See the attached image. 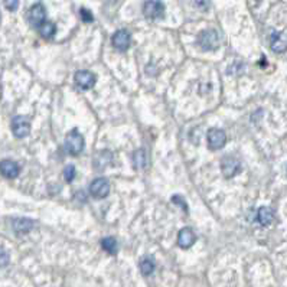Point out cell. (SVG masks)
I'll list each match as a JSON object with an SVG mask.
<instances>
[{
    "instance_id": "obj_3",
    "label": "cell",
    "mask_w": 287,
    "mask_h": 287,
    "mask_svg": "<svg viewBox=\"0 0 287 287\" xmlns=\"http://www.w3.org/2000/svg\"><path fill=\"white\" fill-rule=\"evenodd\" d=\"M143 13L149 20H156L165 16V4L160 0H147L143 4Z\"/></svg>"
},
{
    "instance_id": "obj_14",
    "label": "cell",
    "mask_w": 287,
    "mask_h": 287,
    "mask_svg": "<svg viewBox=\"0 0 287 287\" xmlns=\"http://www.w3.org/2000/svg\"><path fill=\"white\" fill-rule=\"evenodd\" d=\"M12 227L16 234H28L34 230L35 222L29 218H16L12 222Z\"/></svg>"
},
{
    "instance_id": "obj_17",
    "label": "cell",
    "mask_w": 287,
    "mask_h": 287,
    "mask_svg": "<svg viewBox=\"0 0 287 287\" xmlns=\"http://www.w3.org/2000/svg\"><path fill=\"white\" fill-rule=\"evenodd\" d=\"M101 247L104 251L110 254V255H116L118 251L117 241L113 237H105L101 239Z\"/></svg>"
},
{
    "instance_id": "obj_22",
    "label": "cell",
    "mask_w": 287,
    "mask_h": 287,
    "mask_svg": "<svg viewBox=\"0 0 287 287\" xmlns=\"http://www.w3.org/2000/svg\"><path fill=\"white\" fill-rule=\"evenodd\" d=\"M9 263H10V255H9V253L3 247H0V269L1 267H6Z\"/></svg>"
},
{
    "instance_id": "obj_16",
    "label": "cell",
    "mask_w": 287,
    "mask_h": 287,
    "mask_svg": "<svg viewBox=\"0 0 287 287\" xmlns=\"http://www.w3.org/2000/svg\"><path fill=\"white\" fill-rule=\"evenodd\" d=\"M38 31H39V34L41 36L44 38V39H51L53 38V35L56 32V26L49 22V20H47V22H44L39 28H38Z\"/></svg>"
},
{
    "instance_id": "obj_25",
    "label": "cell",
    "mask_w": 287,
    "mask_h": 287,
    "mask_svg": "<svg viewBox=\"0 0 287 287\" xmlns=\"http://www.w3.org/2000/svg\"><path fill=\"white\" fill-rule=\"evenodd\" d=\"M172 202L176 203V205H181V206H182V209H184V212H188V203L184 201V198H182V196L175 195V196L172 198Z\"/></svg>"
},
{
    "instance_id": "obj_15",
    "label": "cell",
    "mask_w": 287,
    "mask_h": 287,
    "mask_svg": "<svg viewBox=\"0 0 287 287\" xmlns=\"http://www.w3.org/2000/svg\"><path fill=\"white\" fill-rule=\"evenodd\" d=\"M257 221L263 225V227H267L270 225L271 222L274 221V211L269 208V206H261L258 211H257Z\"/></svg>"
},
{
    "instance_id": "obj_20",
    "label": "cell",
    "mask_w": 287,
    "mask_h": 287,
    "mask_svg": "<svg viewBox=\"0 0 287 287\" xmlns=\"http://www.w3.org/2000/svg\"><path fill=\"white\" fill-rule=\"evenodd\" d=\"M108 153H110L108 150H102L101 153L97 154V157L94 159V166H96V169L101 170L107 166V163H105V156H108Z\"/></svg>"
},
{
    "instance_id": "obj_12",
    "label": "cell",
    "mask_w": 287,
    "mask_h": 287,
    "mask_svg": "<svg viewBox=\"0 0 287 287\" xmlns=\"http://www.w3.org/2000/svg\"><path fill=\"white\" fill-rule=\"evenodd\" d=\"M196 241V236L192 231V228H182L178 236V245L181 248H191Z\"/></svg>"
},
{
    "instance_id": "obj_8",
    "label": "cell",
    "mask_w": 287,
    "mask_h": 287,
    "mask_svg": "<svg viewBox=\"0 0 287 287\" xmlns=\"http://www.w3.org/2000/svg\"><path fill=\"white\" fill-rule=\"evenodd\" d=\"M108 192H110V184H108V181L104 179V178H97V179H94V181L90 184V193H91L94 198H97V199L105 198V196L108 195Z\"/></svg>"
},
{
    "instance_id": "obj_9",
    "label": "cell",
    "mask_w": 287,
    "mask_h": 287,
    "mask_svg": "<svg viewBox=\"0 0 287 287\" xmlns=\"http://www.w3.org/2000/svg\"><path fill=\"white\" fill-rule=\"evenodd\" d=\"M77 85L81 88V90H91L94 84H96V75L90 71H78L74 77Z\"/></svg>"
},
{
    "instance_id": "obj_7",
    "label": "cell",
    "mask_w": 287,
    "mask_h": 287,
    "mask_svg": "<svg viewBox=\"0 0 287 287\" xmlns=\"http://www.w3.org/2000/svg\"><path fill=\"white\" fill-rule=\"evenodd\" d=\"M221 170L225 178H233L241 170V162L234 156H225L221 160Z\"/></svg>"
},
{
    "instance_id": "obj_23",
    "label": "cell",
    "mask_w": 287,
    "mask_h": 287,
    "mask_svg": "<svg viewBox=\"0 0 287 287\" xmlns=\"http://www.w3.org/2000/svg\"><path fill=\"white\" fill-rule=\"evenodd\" d=\"M80 16H81L83 22H85V23H91V22L94 20L93 13H91L88 9H85V7H81V9H80Z\"/></svg>"
},
{
    "instance_id": "obj_4",
    "label": "cell",
    "mask_w": 287,
    "mask_h": 287,
    "mask_svg": "<svg viewBox=\"0 0 287 287\" xmlns=\"http://www.w3.org/2000/svg\"><path fill=\"white\" fill-rule=\"evenodd\" d=\"M28 20L34 28H39L44 22H47V9L45 6L39 1L35 3L34 6L28 12Z\"/></svg>"
},
{
    "instance_id": "obj_13",
    "label": "cell",
    "mask_w": 287,
    "mask_h": 287,
    "mask_svg": "<svg viewBox=\"0 0 287 287\" xmlns=\"http://www.w3.org/2000/svg\"><path fill=\"white\" fill-rule=\"evenodd\" d=\"M270 47L273 52L283 53L287 49V36L283 32H274L270 38Z\"/></svg>"
},
{
    "instance_id": "obj_24",
    "label": "cell",
    "mask_w": 287,
    "mask_h": 287,
    "mask_svg": "<svg viewBox=\"0 0 287 287\" xmlns=\"http://www.w3.org/2000/svg\"><path fill=\"white\" fill-rule=\"evenodd\" d=\"M3 3H4V7L10 12H15L19 7V0H4Z\"/></svg>"
},
{
    "instance_id": "obj_5",
    "label": "cell",
    "mask_w": 287,
    "mask_h": 287,
    "mask_svg": "<svg viewBox=\"0 0 287 287\" xmlns=\"http://www.w3.org/2000/svg\"><path fill=\"white\" fill-rule=\"evenodd\" d=\"M206 139H208L209 150H220L227 143V135L224 130H220V129H211L208 132Z\"/></svg>"
},
{
    "instance_id": "obj_2",
    "label": "cell",
    "mask_w": 287,
    "mask_h": 287,
    "mask_svg": "<svg viewBox=\"0 0 287 287\" xmlns=\"http://www.w3.org/2000/svg\"><path fill=\"white\" fill-rule=\"evenodd\" d=\"M65 149L72 156H78L80 153L83 152V149H84V137H83V135H80V132L77 129L71 130L67 135Z\"/></svg>"
},
{
    "instance_id": "obj_21",
    "label": "cell",
    "mask_w": 287,
    "mask_h": 287,
    "mask_svg": "<svg viewBox=\"0 0 287 287\" xmlns=\"http://www.w3.org/2000/svg\"><path fill=\"white\" fill-rule=\"evenodd\" d=\"M75 175H77V169H75L74 165H68L67 168L64 169V179L67 181L68 184H71L75 179Z\"/></svg>"
},
{
    "instance_id": "obj_10",
    "label": "cell",
    "mask_w": 287,
    "mask_h": 287,
    "mask_svg": "<svg viewBox=\"0 0 287 287\" xmlns=\"http://www.w3.org/2000/svg\"><path fill=\"white\" fill-rule=\"evenodd\" d=\"M111 42H113V47L117 51H126L130 47V34L127 31H124V29H120V31H117L116 34L113 35Z\"/></svg>"
},
{
    "instance_id": "obj_6",
    "label": "cell",
    "mask_w": 287,
    "mask_h": 287,
    "mask_svg": "<svg viewBox=\"0 0 287 287\" xmlns=\"http://www.w3.org/2000/svg\"><path fill=\"white\" fill-rule=\"evenodd\" d=\"M12 133L17 139H23L31 133V121L23 116H16L12 120Z\"/></svg>"
},
{
    "instance_id": "obj_26",
    "label": "cell",
    "mask_w": 287,
    "mask_h": 287,
    "mask_svg": "<svg viewBox=\"0 0 287 287\" xmlns=\"http://www.w3.org/2000/svg\"><path fill=\"white\" fill-rule=\"evenodd\" d=\"M254 1H255V3H258V1H261V0H254Z\"/></svg>"
},
{
    "instance_id": "obj_11",
    "label": "cell",
    "mask_w": 287,
    "mask_h": 287,
    "mask_svg": "<svg viewBox=\"0 0 287 287\" xmlns=\"http://www.w3.org/2000/svg\"><path fill=\"white\" fill-rule=\"evenodd\" d=\"M20 173V168L16 162L10 160V159H4L0 162V175L7 178V179H13Z\"/></svg>"
},
{
    "instance_id": "obj_19",
    "label": "cell",
    "mask_w": 287,
    "mask_h": 287,
    "mask_svg": "<svg viewBox=\"0 0 287 287\" xmlns=\"http://www.w3.org/2000/svg\"><path fill=\"white\" fill-rule=\"evenodd\" d=\"M133 160H135L136 168H137V169H143V168H146V163H147L146 152H144L143 149L136 150L135 154H133Z\"/></svg>"
},
{
    "instance_id": "obj_27",
    "label": "cell",
    "mask_w": 287,
    "mask_h": 287,
    "mask_svg": "<svg viewBox=\"0 0 287 287\" xmlns=\"http://www.w3.org/2000/svg\"><path fill=\"white\" fill-rule=\"evenodd\" d=\"M108 1H116V0H108Z\"/></svg>"
},
{
    "instance_id": "obj_18",
    "label": "cell",
    "mask_w": 287,
    "mask_h": 287,
    "mask_svg": "<svg viewBox=\"0 0 287 287\" xmlns=\"http://www.w3.org/2000/svg\"><path fill=\"white\" fill-rule=\"evenodd\" d=\"M154 267H156V264H154V261H153L150 257H144L140 261V271H142L143 276H150L153 271H154Z\"/></svg>"
},
{
    "instance_id": "obj_1",
    "label": "cell",
    "mask_w": 287,
    "mask_h": 287,
    "mask_svg": "<svg viewBox=\"0 0 287 287\" xmlns=\"http://www.w3.org/2000/svg\"><path fill=\"white\" fill-rule=\"evenodd\" d=\"M198 45L202 51H215L220 47V35L215 29H205L198 35Z\"/></svg>"
}]
</instances>
